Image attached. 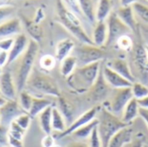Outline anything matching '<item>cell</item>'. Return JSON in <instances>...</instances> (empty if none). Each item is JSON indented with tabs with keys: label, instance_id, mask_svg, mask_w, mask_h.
Here are the masks:
<instances>
[{
	"label": "cell",
	"instance_id": "cell-54",
	"mask_svg": "<svg viewBox=\"0 0 148 147\" xmlns=\"http://www.w3.org/2000/svg\"><path fill=\"white\" fill-rule=\"evenodd\" d=\"M52 147H61V146H60L59 145H56V144H55V145H54V146H53Z\"/></svg>",
	"mask_w": 148,
	"mask_h": 147
},
{
	"label": "cell",
	"instance_id": "cell-25",
	"mask_svg": "<svg viewBox=\"0 0 148 147\" xmlns=\"http://www.w3.org/2000/svg\"><path fill=\"white\" fill-rule=\"evenodd\" d=\"M52 106V101L47 98H39L34 97L31 107L29 111V114L31 118L37 117L42 111H44L47 107Z\"/></svg>",
	"mask_w": 148,
	"mask_h": 147
},
{
	"label": "cell",
	"instance_id": "cell-49",
	"mask_svg": "<svg viewBox=\"0 0 148 147\" xmlns=\"http://www.w3.org/2000/svg\"><path fill=\"white\" fill-rule=\"evenodd\" d=\"M125 147H144L143 141L140 139H136L135 140H133L130 144L127 145Z\"/></svg>",
	"mask_w": 148,
	"mask_h": 147
},
{
	"label": "cell",
	"instance_id": "cell-35",
	"mask_svg": "<svg viewBox=\"0 0 148 147\" xmlns=\"http://www.w3.org/2000/svg\"><path fill=\"white\" fill-rule=\"evenodd\" d=\"M56 62L57 61L55 56H52L50 55H45L40 59V67L43 70L50 71L56 67Z\"/></svg>",
	"mask_w": 148,
	"mask_h": 147
},
{
	"label": "cell",
	"instance_id": "cell-24",
	"mask_svg": "<svg viewBox=\"0 0 148 147\" xmlns=\"http://www.w3.org/2000/svg\"><path fill=\"white\" fill-rule=\"evenodd\" d=\"M52 108L53 106L47 107L37 116L41 129L45 134H51L53 131L52 130Z\"/></svg>",
	"mask_w": 148,
	"mask_h": 147
},
{
	"label": "cell",
	"instance_id": "cell-16",
	"mask_svg": "<svg viewBox=\"0 0 148 147\" xmlns=\"http://www.w3.org/2000/svg\"><path fill=\"white\" fill-rule=\"evenodd\" d=\"M133 129L127 126L117 132L110 139L108 147H125L133 141Z\"/></svg>",
	"mask_w": 148,
	"mask_h": 147
},
{
	"label": "cell",
	"instance_id": "cell-44",
	"mask_svg": "<svg viewBox=\"0 0 148 147\" xmlns=\"http://www.w3.org/2000/svg\"><path fill=\"white\" fill-rule=\"evenodd\" d=\"M56 144L55 136L52 134H45V136L42 139V147H52Z\"/></svg>",
	"mask_w": 148,
	"mask_h": 147
},
{
	"label": "cell",
	"instance_id": "cell-19",
	"mask_svg": "<svg viewBox=\"0 0 148 147\" xmlns=\"http://www.w3.org/2000/svg\"><path fill=\"white\" fill-rule=\"evenodd\" d=\"M108 40V26L106 21L96 22L93 32V43L97 47H102L107 43Z\"/></svg>",
	"mask_w": 148,
	"mask_h": 147
},
{
	"label": "cell",
	"instance_id": "cell-51",
	"mask_svg": "<svg viewBox=\"0 0 148 147\" xmlns=\"http://www.w3.org/2000/svg\"><path fill=\"white\" fill-rule=\"evenodd\" d=\"M66 147H89L88 144L84 143V142H80V141H76V142H72L70 144H69Z\"/></svg>",
	"mask_w": 148,
	"mask_h": 147
},
{
	"label": "cell",
	"instance_id": "cell-12",
	"mask_svg": "<svg viewBox=\"0 0 148 147\" xmlns=\"http://www.w3.org/2000/svg\"><path fill=\"white\" fill-rule=\"evenodd\" d=\"M1 123L3 126H9L16 117L25 113L20 107L17 101H7V102L0 108Z\"/></svg>",
	"mask_w": 148,
	"mask_h": 147
},
{
	"label": "cell",
	"instance_id": "cell-36",
	"mask_svg": "<svg viewBox=\"0 0 148 147\" xmlns=\"http://www.w3.org/2000/svg\"><path fill=\"white\" fill-rule=\"evenodd\" d=\"M118 48L121 50L124 51H131L134 49V43H133V40L131 39V37L128 35L123 36L121 37H120L116 43H115Z\"/></svg>",
	"mask_w": 148,
	"mask_h": 147
},
{
	"label": "cell",
	"instance_id": "cell-3",
	"mask_svg": "<svg viewBox=\"0 0 148 147\" xmlns=\"http://www.w3.org/2000/svg\"><path fill=\"white\" fill-rule=\"evenodd\" d=\"M39 50L38 42L30 39L24 53L20 56V62L16 67L14 77L17 93L19 94L26 88L27 81L34 69V64Z\"/></svg>",
	"mask_w": 148,
	"mask_h": 147
},
{
	"label": "cell",
	"instance_id": "cell-1",
	"mask_svg": "<svg viewBox=\"0 0 148 147\" xmlns=\"http://www.w3.org/2000/svg\"><path fill=\"white\" fill-rule=\"evenodd\" d=\"M101 62H99L77 67L67 78L69 88L77 94L89 92L101 72L102 65Z\"/></svg>",
	"mask_w": 148,
	"mask_h": 147
},
{
	"label": "cell",
	"instance_id": "cell-53",
	"mask_svg": "<svg viewBox=\"0 0 148 147\" xmlns=\"http://www.w3.org/2000/svg\"><path fill=\"white\" fill-rule=\"evenodd\" d=\"M2 72H3V68H2V67L0 66V75L2 74Z\"/></svg>",
	"mask_w": 148,
	"mask_h": 147
},
{
	"label": "cell",
	"instance_id": "cell-41",
	"mask_svg": "<svg viewBox=\"0 0 148 147\" xmlns=\"http://www.w3.org/2000/svg\"><path fill=\"white\" fill-rule=\"evenodd\" d=\"M63 3H65V5L72 10L74 13H75L77 16L78 15H82L78 4V0H62Z\"/></svg>",
	"mask_w": 148,
	"mask_h": 147
},
{
	"label": "cell",
	"instance_id": "cell-18",
	"mask_svg": "<svg viewBox=\"0 0 148 147\" xmlns=\"http://www.w3.org/2000/svg\"><path fill=\"white\" fill-rule=\"evenodd\" d=\"M21 31V23L18 18H13L0 23V39L17 36Z\"/></svg>",
	"mask_w": 148,
	"mask_h": 147
},
{
	"label": "cell",
	"instance_id": "cell-52",
	"mask_svg": "<svg viewBox=\"0 0 148 147\" xmlns=\"http://www.w3.org/2000/svg\"><path fill=\"white\" fill-rule=\"evenodd\" d=\"M7 102V100L3 96V95H1L0 94V108L3 107V106H4V104Z\"/></svg>",
	"mask_w": 148,
	"mask_h": 147
},
{
	"label": "cell",
	"instance_id": "cell-11",
	"mask_svg": "<svg viewBox=\"0 0 148 147\" xmlns=\"http://www.w3.org/2000/svg\"><path fill=\"white\" fill-rule=\"evenodd\" d=\"M101 71L107 83L114 89L130 88L133 85L131 81H129L128 80L119 75L117 72L110 68L107 64L101 65Z\"/></svg>",
	"mask_w": 148,
	"mask_h": 147
},
{
	"label": "cell",
	"instance_id": "cell-26",
	"mask_svg": "<svg viewBox=\"0 0 148 147\" xmlns=\"http://www.w3.org/2000/svg\"><path fill=\"white\" fill-rule=\"evenodd\" d=\"M112 0H98L96 8V22L106 21L112 12Z\"/></svg>",
	"mask_w": 148,
	"mask_h": 147
},
{
	"label": "cell",
	"instance_id": "cell-8",
	"mask_svg": "<svg viewBox=\"0 0 148 147\" xmlns=\"http://www.w3.org/2000/svg\"><path fill=\"white\" fill-rule=\"evenodd\" d=\"M133 98L134 96L131 87L114 89L113 97L109 103V107L107 108L114 115L121 118L125 107Z\"/></svg>",
	"mask_w": 148,
	"mask_h": 147
},
{
	"label": "cell",
	"instance_id": "cell-55",
	"mask_svg": "<svg viewBox=\"0 0 148 147\" xmlns=\"http://www.w3.org/2000/svg\"><path fill=\"white\" fill-rule=\"evenodd\" d=\"M3 4H4L3 3H0V6H1V5H3Z\"/></svg>",
	"mask_w": 148,
	"mask_h": 147
},
{
	"label": "cell",
	"instance_id": "cell-32",
	"mask_svg": "<svg viewBox=\"0 0 148 147\" xmlns=\"http://www.w3.org/2000/svg\"><path fill=\"white\" fill-rule=\"evenodd\" d=\"M33 98L34 97L27 90H23L22 92H20L18 94V101L17 102L23 112L29 113V111L31 107V105H32Z\"/></svg>",
	"mask_w": 148,
	"mask_h": 147
},
{
	"label": "cell",
	"instance_id": "cell-2",
	"mask_svg": "<svg viewBox=\"0 0 148 147\" xmlns=\"http://www.w3.org/2000/svg\"><path fill=\"white\" fill-rule=\"evenodd\" d=\"M56 17L58 22L75 38L85 44H94L92 38L84 30L78 16L70 10L62 0H56Z\"/></svg>",
	"mask_w": 148,
	"mask_h": 147
},
{
	"label": "cell",
	"instance_id": "cell-45",
	"mask_svg": "<svg viewBox=\"0 0 148 147\" xmlns=\"http://www.w3.org/2000/svg\"><path fill=\"white\" fill-rule=\"evenodd\" d=\"M8 145L10 147H23V140L16 139L10 135H8Z\"/></svg>",
	"mask_w": 148,
	"mask_h": 147
},
{
	"label": "cell",
	"instance_id": "cell-57",
	"mask_svg": "<svg viewBox=\"0 0 148 147\" xmlns=\"http://www.w3.org/2000/svg\"><path fill=\"white\" fill-rule=\"evenodd\" d=\"M147 1H148V0H147Z\"/></svg>",
	"mask_w": 148,
	"mask_h": 147
},
{
	"label": "cell",
	"instance_id": "cell-28",
	"mask_svg": "<svg viewBox=\"0 0 148 147\" xmlns=\"http://www.w3.org/2000/svg\"><path fill=\"white\" fill-rule=\"evenodd\" d=\"M78 67L77 59L75 55H69L61 62L60 72L63 77L68 78Z\"/></svg>",
	"mask_w": 148,
	"mask_h": 147
},
{
	"label": "cell",
	"instance_id": "cell-7",
	"mask_svg": "<svg viewBox=\"0 0 148 147\" xmlns=\"http://www.w3.org/2000/svg\"><path fill=\"white\" fill-rule=\"evenodd\" d=\"M108 40L106 45L110 46L116 43L117 40L126 35H129L132 30L120 19L116 12H111L107 19Z\"/></svg>",
	"mask_w": 148,
	"mask_h": 147
},
{
	"label": "cell",
	"instance_id": "cell-47",
	"mask_svg": "<svg viewBox=\"0 0 148 147\" xmlns=\"http://www.w3.org/2000/svg\"><path fill=\"white\" fill-rule=\"evenodd\" d=\"M140 116L145 121V123H146V125H147L148 128V109L140 108Z\"/></svg>",
	"mask_w": 148,
	"mask_h": 147
},
{
	"label": "cell",
	"instance_id": "cell-42",
	"mask_svg": "<svg viewBox=\"0 0 148 147\" xmlns=\"http://www.w3.org/2000/svg\"><path fill=\"white\" fill-rule=\"evenodd\" d=\"M14 43L13 37H7L0 39V50L9 52Z\"/></svg>",
	"mask_w": 148,
	"mask_h": 147
},
{
	"label": "cell",
	"instance_id": "cell-27",
	"mask_svg": "<svg viewBox=\"0 0 148 147\" xmlns=\"http://www.w3.org/2000/svg\"><path fill=\"white\" fill-rule=\"evenodd\" d=\"M58 99V109L61 113L63 115L66 123H69V126L73 122V116H74V107L72 104L64 99L62 96H60Z\"/></svg>",
	"mask_w": 148,
	"mask_h": 147
},
{
	"label": "cell",
	"instance_id": "cell-6",
	"mask_svg": "<svg viewBox=\"0 0 148 147\" xmlns=\"http://www.w3.org/2000/svg\"><path fill=\"white\" fill-rule=\"evenodd\" d=\"M79 66H85L95 62H102L106 56V52L94 44L83 43L75 49V55Z\"/></svg>",
	"mask_w": 148,
	"mask_h": 147
},
{
	"label": "cell",
	"instance_id": "cell-56",
	"mask_svg": "<svg viewBox=\"0 0 148 147\" xmlns=\"http://www.w3.org/2000/svg\"><path fill=\"white\" fill-rule=\"evenodd\" d=\"M0 123H1V113H0Z\"/></svg>",
	"mask_w": 148,
	"mask_h": 147
},
{
	"label": "cell",
	"instance_id": "cell-40",
	"mask_svg": "<svg viewBox=\"0 0 148 147\" xmlns=\"http://www.w3.org/2000/svg\"><path fill=\"white\" fill-rule=\"evenodd\" d=\"M14 7L11 5H1L0 6V23H3L4 20H6L9 16L12 15L14 12Z\"/></svg>",
	"mask_w": 148,
	"mask_h": 147
},
{
	"label": "cell",
	"instance_id": "cell-10",
	"mask_svg": "<svg viewBox=\"0 0 148 147\" xmlns=\"http://www.w3.org/2000/svg\"><path fill=\"white\" fill-rule=\"evenodd\" d=\"M0 94L7 101H16L17 90L15 80L9 70L3 71L0 75Z\"/></svg>",
	"mask_w": 148,
	"mask_h": 147
},
{
	"label": "cell",
	"instance_id": "cell-21",
	"mask_svg": "<svg viewBox=\"0 0 148 147\" xmlns=\"http://www.w3.org/2000/svg\"><path fill=\"white\" fill-rule=\"evenodd\" d=\"M140 107L139 106L138 101L133 98L125 107L121 117V120L129 126V124H131L138 116H140Z\"/></svg>",
	"mask_w": 148,
	"mask_h": 147
},
{
	"label": "cell",
	"instance_id": "cell-15",
	"mask_svg": "<svg viewBox=\"0 0 148 147\" xmlns=\"http://www.w3.org/2000/svg\"><path fill=\"white\" fill-rule=\"evenodd\" d=\"M107 65L110 68H112L113 70L117 72L119 75H121V76H123L124 78H126L127 80L131 81L132 83L135 82L134 75H133L132 70H131L127 62L125 59L114 58V59L111 60L110 62H108L107 63Z\"/></svg>",
	"mask_w": 148,
	"mask_h": 147
},
{
	"label": "cell",
	"instance_id": "cell-39",
	"mask_svg": "<svg viewBox=\"0 0 148 147\" xmlns=\"http://www.w3.org/2000/svg\"><path fill=\"white\" fill-rule=\"evenodd\" d=\"M88 146L89 147H102V143L99 136L97 127H95L88 139Z\"/></svg>",
	"mask_w": 148,
	"mask_h": 147
},
{
	"label": "cell",
	"instance_id": "cell-38",
	"mask_svg": "<svg viewBox=\"0 0 148 147\" xmlns=\"http://www.w3.org/2000/svg\"><path fill=\"white\" fill-rule=\"evenodd\" d=\"M31 116L28 113H23L22 114H20L18 117H16L15 119V122L20 126L22 127L23 130L27 131L30 126V123H31Z\"/></svg>",
	"mask_w": 148,
	"mask_h": 147
},
{
	"label": "cell",
	"instance_id": "cell-50",
	"mask_svg": "<svg viewBox=\"0 0 148 147\" xmlns=\"http://www.w3.org/2000/svg\"><path fill=\"white\" fill-rule=\"evenodd\" d=\"M120 2L122 7H127V6H133L135 3L139 2V0H120Z\"/></svg>",
	"mask_w": 148,
	"mask_h": 147
},
{
	"label": "cell",
	"instance_id": "cell-30",
	"mask_svg": "<svg viewBox=\"0 0 148 147\" xmlns=\"http://www.w3.org/2000/svg\"><path fill=\"white\" fill-rule=\"evenodd\" d=\"M24 25L26 30L28 31L29 35L31 36V39L39 42L42 37V29L38 24L37 22L30 21V20H24Z\"/></svg>",
	"mask_w": 148,
	"mask_h": 147
},
{
	"label": "cell",
	"instance_id": "cell-34",
	"mask_svg": "<svg viewBox=\"0 0 148 147\" xmlns=\"http://www.w3.org/2000/svg\"><path fill=\"white\" fill-rule=\"evenodd\" d=\"M134 11L135 15H137L141 20H143L145 23H148V6L140 3L137 2L133 6Z\"/></svg>",
	"mask_w": 148,
	"mask_h": 147
},
{
	"label": "cell",
	"instance_id": "cell-9",
	"mask_svg": "<svg viewBox=\"0 0 148 147\" xmlns=\"http://www.w3.org/2000/svg\"><path fill=\"white\" fill-rule=\"evenodd\" d=\"M100 107L96 106V107H93L92 108H90L89 110L86 111L85 113H83L81 116H79L76 120H75L67 128L64 132L58 133L55 139H63L69 135H71L74 132H75L76 130H78L79 128L82 127L83 126L88 124L89 122L93 121L94 120L96 119L98 112H99Z\"/></svg>",
	"mask_w": 148,
	"mask_h": 147
},
{
	"label": "cell",
	"instance_id": "cell-29",
	"mask_svg": "<svg viewBox=\"0 0 148 147\" xmlns=\"http://www.w3.org/2000/svg\"><path fill=\"white\" fill-rule=\"evenodd\" d=\"M67 123L63 117V115L61 113L59 109L57 107L52 108V130L61 133L64 132L67 128Z\"/></svg>",
	"mask_w": 148,
	"mask_h": 147
},
{
	"label": "cell",
	"instance_id": "cell-13",
	"mask_svg": "<svg viewBox=\"0 0 148 147\" xmlns=\"http://www.w3.org/2000/svg\"><path fill=\"white\" fill-rule=\"evenodd\" d=\"M110 88H112L107 83V81L102 75V71L101 69V72H100L95 84L89 90V94L94 101H102L103 100L106 99V97H108L109 95Z\"/></svg>",
	"mask_w": 148,
	"mask_h": 147
},
{
	"label": "cell",
	"instance_id": "cell-31",
	"mask_svg": "<svg viewBox=\"0 0 148 147\" xmlns=\"http://www.w3.org/2000/svg\"><path fill=\"white\" fill-rule=\"evenodd\" d=\"M97 125H98V120H97V119H95L93 121L89 122L88 124H87V125L83 126L82 127L79 128L75 132H74L71 135H73L74 137H75V138H77L79 139H89V137L92 134L94 129L95 127H97Z\"/></svg>",
	"mask_w": 148,
	"mask_h": 147
},
{
	"label": "cell",
	"instance_id": "cell-48",
	"mask_svg": "<svg viewBox=\"0 0 148 147\" xmlns=\"http://www.w3.org/2000/svg\"><path fill=\"white\" fill-rule=\"evenodd\" d=\"M137 101H138V103H139V106L140 108L148 109V95L140 100H137Z\"/></svg>",
	"mask_w": 148,
	"mask_h": 147
},
{
	"label": "cell",
	"instance_id": "cell-17",
	"mask_svg": "<svg viewBox=\"0 0 148 147\" xmlns=\"http://www.w3.org/2000/svg\"><path fill=\"white\" fill-rule=\"evenodd\" d=\"M134 61L140 75H148V55L147 49L141 45L134 48Z\"/></svg>",
	"mask_w": 148,
	"mask_h": 147
},
{
	"label": "cell",
	"instance_id": "cell-43",
	"mask_svg": "<svg viewBox=\"0 0 148 147\" xmlns=\"http://www.w3.org/2000/svg\"><path fill=\"white\" fill-rule=\"evenodd\" d=\"M9 129L7 126L0 124V146H5L8 145Z\"/></svg>",
	"mask_w": 148,
	"mask_h": 147
},
{
	"label": "cell",
	"instance_id": "cell-22",
	"mask_svg": "<svg viewBox=\"0 0 148 147\" xmlns=\"http://www.w3.org/2000/svg\"><path fill=\"white\" fill-rule=\"evenodd\" d=\"M116 14L120 17V19L132 31L135 30L137 23H136V19H135V13L132 6H127V7L121 6L116 11Z\"/></svg>",
	"mask_w": 148,
	"mask_h": 147
},
{
	"label": "cell",
	"instance_id": "cell-37",
	"mask_svg": "<svg viewBox=\"0 0 148 147\" xmlns=\"http://www.w3.org/2000/svg\"><path fill=\"white\" fill-rule=\"evenodd\" d=\"M9 135L16 138V139H18L20 140H23L24 135H25V133L27 131L23 130L22 127H20L14 120L9 125Z\"/></svg>",
	"mask_w": 148,
	"mask_h": 147
},
{
	"label": "cell",
	"instance_id": "cell-33",
	"mask_svg": "<svg viewBox=\"0 0 148 147\" xmlns=\"http://www.w3.org/2000/svg\"><path fill=\"white\" fill-rule=\"evenodd\" d=\"M133 96L136 100H140L148 95V87L142 82H134L132 87Z\"/></svg>",
	"mask_w": 148,
	"mask_h": 147
},
{
	"label": "cell",
	"instance_id": "cell-4",
	"mask_svg": "<svg viewBox=\"0 0 148 147\" xmlns=\"http://www.w3.org/2000/svg\"><path fill=\"white\" fill-rule=\"evenodd\" d=\"M96 119L98 120L97 130L102 147H108L112 137L121 129L128 126L125 124L120 117L114 115L105 107H100Z\"/></svg>",
	"mask_w": 148,
	"mask_h": 147
},
{
	"label": "cell",
	"instance_id": "cell-46",
	"mask_svg": "<svg viewBox=\"0 0 148 147\" xmlns=\"http://www.w3.org/2000/svg\"><path fill=\"white\" fill-rule=\"evenodd\" d=\"M8 59H9V54L6 51L0 50V66L3 68L5 65L8 64Z\"/></svg>",
	"mask_w": 148,
	"mask_h": 147
},
{
	"label": "cell",
	"instance_id": "cell-14",
	"mask_svg": "<svg viewBox=\"0 0 148 147\" xmlns=\"http://www.w3.org/2000/svg\"><path fill=\"white\" fill-rule=\"evenodd\" d=\"M29 39L24 34H19L16 36L14 38V43L10 49V50L8 52L9 54V59H8V64L7 66L12 64L15 61H16L26 50L28 44H29Z\"/></svg>",
	"mask_w": 148,
	"mask_h": 147
},
{
	"label": "cell",
	"instance_id": "cell-5",
	"mask_svg": "<svg viewBox=\"0 0 148 147\" xmlns=\"http://www.w3.org/2000/svg\"><path fill=\"white\" fill-rule=\"evenodd\" d=\"M26 87L40 94L58 98L61 96L59 87L56 81L49 75L39 71H32Z\"/></svg>",
	"mask_w": 148,
	"mask_h": 147
},
{
	"label": "cell",
	"instance_id": "cell-23",
	"mask_svg": "<svg viewBox=\"0 0 148 147\" xmlns=\"http://www.w3.org/2000/svg\"><path fill=\"white\" fill-rule=\"evenodd\" d=\"M74 49H75V42L71 39L66 38V39L61 40L56 47L55 57L56 61L61 62L66 57L69 56L71 52Z\"/></svg>",
	"mask_w": 148,
	"mask_h": 147
},
{
	"label": "cell",
	"instance_id": "cell-20",
	"mask_svg": "<svg viewBox=\"0 0 148 147\" xmlns=\"http://www.w3.org/2000/svg\"><path fill=\"white\" fill-rule=\"evenodd\" d=\"M78 4L82 14L92 23H96V0H78Z\"/></svg>",
	"mask_w": 148,
	"mask_h": 147
}]
</instances>
